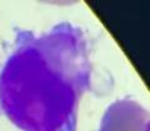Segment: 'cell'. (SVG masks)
<instances>
[{
    "label": "cell",
    "instance_id": "1",
    "mask_svg": "<svg viewBox=\"0 0 150 131\" xmlns=\"http://www.w3.org/2000/svg\"><path fill=\"white\" fill-rule=\"evenodd\" d=\"M91 75L82 28L63 21L42 34L18 30L0 69V109L20 131H76Z\"/></svg>",
    "mask_w": 150,
    "mask_h": 131
},
{
    "label": "cell",
    "instance_id": "2",
    "mask_svg": "<svg viewBox=\"0 0 150 131\" xmlns=\"http://www.w3.org/2000/svg\"><path fill=\"white\" fill-rule=\"evenodd\" d=\"M149 111L132 100H119L108 106L98 131H148Z\"/></svg>",
    "mask_w": 150,
    "mask_h": 131
}]
</instances>
